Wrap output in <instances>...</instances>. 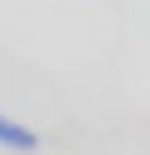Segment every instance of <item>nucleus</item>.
I'll return each instance as SVG.
<instances>
[{
	"instance_id": "nucleus-1",
	"label": "nucleus",
	"mask_w": 150,
	"mask_h": 155,
	"mask_svg": "<svg viewBox=\"0 0 150 155\" xmlns=\"http://www.w3.org/2000/svg\"><path fill=\"white\" fill-rule=\"evenodd\" d=\"M0 145L15 150V155H35V150H40V135L30 130V125L10 120V115H0Z\"/></svg>"
}]
</instances>
